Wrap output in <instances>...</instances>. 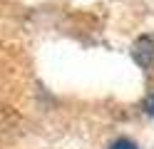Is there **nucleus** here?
Wrapping results in <instances>:
<instances>
[{
	"mask_svg": "<svg viewBox=\"0 0 154 149\" xmlns=\"http://www.w3.org/2000/svg\"><path fill=\"white\" fill-rule=\"evenodd\" d=\"M132 57L139 67H154V35H142L134 40Z\"/></svg>",
	"mask_w": 154,
	"mask_h": 149,
	"instance_id": "nucleus-1",
	"label": "nucleus"
},
{
	"mask_svg": "<svg viewBox=\"0 0 154 149\" xmlns=\"http://www.w3.org/2000/svg\"><path fill=\"white\" fill-rule=\"evenodd\" d=\"M109 149H137V144L134 142H129V139H117Z\"/></svg>",
	"mask_w": 154,
	"mask_h": 149,
	"instance_id": "nucleus-2",
	"label": "nucleus"
},
{
	"mask_svg": "<svg viewBox=\"0 0 154 149\" xmlns=\"http://www.w3.org/2000/svg\"><path fill=\"white\" fill-rule=\"evenodd\" d=\"M147 112H149V114L154 117V95H152V97L147 99Z\"/></svg>",
	"mask_w": 154,
	"mask_h": 149,
	"instance_id": "nucleus-3",
	"label": "nucleus"
}]
</instances>
